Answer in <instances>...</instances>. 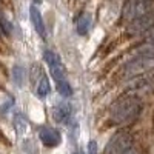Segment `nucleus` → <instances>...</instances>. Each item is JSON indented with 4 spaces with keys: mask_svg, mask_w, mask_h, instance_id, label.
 I'll list each match as a JSON object with an SVG mask.
<instances>
[{
    "mask_svg": "<svg viewBox=\"0 0 154 154\" xmlns=\"http://www.w3.org/2000/svg\"><path fill=\"white\" fill-rule=\"evenodd\" d=\"M38 137H40L42 143L48 148H54L60 143V133L53 126H42L40 131H38Z\"/></svg>",
    "mask_w": 154,
    "mask_h": 154,
    "instance_id": "nucleus-7",
    "label": "nucleus"
},
{
    "mask_svg": "<svg viewBox=\"0 0 154 154\" xmlns=\"http://www.w3.org/2000/svg\"><path fill=\"white\" fill-rule=\"evenodd\" d=\"M31 80H32V88H34V94L37 97H46L51 91V85H49V79L46 77L45 71L42 69V66L38 63H34L32 69H31Z\"/></svg>",
    "mask_w": 154,
    "mask_h": 154,
    "instance_id": "nucleus-4",
    "label": "nucleus"
},
{
    "mask_svg": "<svg viewBox=\"0 0 154 154\" xmlns=\"http://www.w3.org/2000/svg\"><path fill=\"white\" fill-rule=\"evenodd\" d=\"M12 82L17 86H22L25 82V68L22 65H14L12 66Z\"/></svg>",
    "mask_w": 154,
    "mask_h": 154,
    "instance_id": "nucleus-11",
    "label": "nucleus"
},
{
    "mask_svg": "<svg viewBox=\"0 0 154 154\" xmlns=\"http://www.w3.org/2000/svg\"><path fill=\"white\" fill-rule=\"evenodd\" d=\"M43 59H45L46 65H48V68H49L51 75L54 77L56 83L65 82V80H66L65 68H63V63H62L60 57L57 56V53H54L53 49H45V53H43Z\"/></svg>",
    "mask_w": 154,
    "mask_h": 154,
    "instance_id": "nucleus-5",
    "label": "nucleus"
},
{
    "mask_svg": "<svg viewBox=\"0 0 154 154\" xmlns=\"http://www.w3.org/2000/svg\"><path fill=\"white\" fill-rule=\"evenodd\" d=\"M133 146V136L128 131L116 133L103 148V154H128Z\"/></svg>",
    "mask_w": 154,
    "mask_h": 154,
    "instance_id": "nucleus-3",
    "label": "nucleus"
},
{
    "mask_svg": "<svg viewBox=\"0 0 154 154\" xmlns=\"http://www.w3.org/2000/svg\"><path fill=\"white\" fill-rule=\"evenodd\" d=\"M14 125H16L17 134H23L25 131H26V120H25V117H23L20 112L16 114V117H14Z\"/></svg>",
    "mask_w": 154,
    "mask_h": 154,
    "instance_id": "nucleus-12",
    "label": "nucleus"
},
{
    "mask_svg": "<svg viewBox=\"0 0 154 154\" xmlns=\"http://www.w3.org/2000/svg\"><path fill=\"white\" fill-rule=\"evenodd\" d=\"M140 111H142V102L136 96H125L116 100L109 109V120L116 126H126L133 123Z\"/></svg>",
    "mask_w": 154,
    "mask_h": 154,
    "instance_id": "nucleus-1",
    "label": "nucleus"
},
{
    "mask_svg": "<svg viewBox=\"0 0 154 154\" xmlns=\"http://www.w3.org/2000/svg\"><path fill=\"white\" fill-rule=\"evenodd\" d=\"M69 116H71V105L68 102L62 100V102H57L53 106V119L57 123H65Z\"/></svg>",
    "mask_w": 154,
    "mask_h": 154,
    "instance_id": "nucleus-9",
    "label": "nucleus"
},
{
    "mask_svg": "<svg viewBox=\"0 0 154 154\" xmlns=\"http://www.w3.org/2000/svg\"><path fill=\"white\" fill-rule=\"evenodd\" d=\"M149 45H154V29H152V32L149 34Z\"/></svg>",
    "mask_w": 154,
    "mask_h": 154,
    "instance_id": "nucleus-16",
    "label": "nucleus"
},
{
    "mask_svg": "<svg viewBox=\"0 0 154 154\" xmlns=\"http://www.w3.org/2000/svg\"><path fill=\"white\" fill-rule=\"evenodd\" d=\"M154 0H126L122 8V19L130 23L148 12H152Z\"/></svg>",
    "mask_w": 154,
    "mask_h": 154,
    "instance_id": "nucleus-2",
    "label": "nucleus"
},
{
    "mask_svg": "<svg viewBox=\"0 0 154 154\" xmlns=\"http://www.w3.org/2000/svg\"><path fill=\"white\" fill-rule=\"evenodd\" d=\"M29 19H31V23H32L35 32L42 38H46V26H45V22H43V17H42V12L35 3H32L29 6Z\"/></svg>",
    "mask_w": 154,
    "mask_h": 154,
    "instance_id": "nucleus-8",
    "label": "nucleus"
},
{
    "mask_svg": "<svg viewBox=\"0 0 154 154\" xmlns=\"http://www.w3.org/2000/svg\"><path fill=\"white\" fill-rule=\"evenodd\" d=\"M57 91H59V93H60V96H63V97H69V96L72 94V88H71L69 82H68V80H65V82L57 83Z\"/></svg>",
    "mask_w": 154,
    "mask_h": 154,
    "instance_id": "nucleus-13",
    "label": "nucleus"
},
{
    "mask_svg": "<svg viewBox=\"0 0 154 154\" xmlns=\"http://www.w3.org/2000/svg\"><path fill=\"white\" fill-rule=\"evenodd\" d=\"M128 154H133V152H128Z\"/></svg>",
    "mask_w": 154,
    "mask_h": 154,
    "instance_id": "nucleus-18",
    "label": "nucleus"
},
{
    "mask_svg": "<svg viewBox=\"0 0 154 154\" xmlns=\"http://www.w3.org/2000/svg\"><path fill=\"white\" fill-rule=\"evenodd\" d=\"M91 25H93L91 16H89V14H82L79 19H77V22H75V31H77V34L86 35L89 28H91Z\"/></svg>",
    "mask_w": 154,
    "mask_h": 154,
    "instance_id": "nucleus-10",
    "label": "nucleus"
},
{
    "mask_svg": "<svg viewBox=\"0 0 154 154\" xmlns=\"http://www.w3.org/2000/svg\"><path fill=\"white\" fill-rule=\"evenodd\" d=\"M152 29H154V12H148V14L130 22L128 23V28H126L130 35H140L148 31H152Z\"/></svg>",
    "mask_w": 154,
    "mask_h": 154,
    "instance_id": "nucleus-6",
    "label": "nucleus"
},
{
    "mask_svg": "<svg viewBox=\"0 0 154 154\" xmlns=\"http://www.w3.org/2000/svg\"><path fill=\"white\" fill-rule=\"evenodd\" d=\"M74 154H83V151H75Z\"/></svg>",
    "mask_w": 154,
    "mask_h": 154,
    "instance_id": "nucleus-17",
    "label": "nucleus"
},
{
    "mask_svg": "<svg viewBox=\"0 0 154 154\" xmlns=\"http://www.w3.org/2000/svg\"><path fill=\"white\" fill-rule=\"evenodd\" d=\"M88 154H99V148H97V143L94 140L88 143Z\"/></svg>",
    "mask_w": 154,
    "mask_h": 154,
    "instance_id": "nucleus-15",
    "label": "nucleus"
},
{
    "mask_svg": "<svg viewBox=\"0 0 154 154\" xmlns=\"http://www.w3.org/2000/svg\"><path fill=\"white\" fill-rule=\"evenodd\" d=\"M0 32L5 34V35H9V34L12 32V25H11V22H9L6 17H3V16H0Z\"/></svg>",
    "mask_w": 154,
    "mask_h": 154,
    "instance_id": "nucleus-14",
    "label": "nucleus"
}]
</instances>
